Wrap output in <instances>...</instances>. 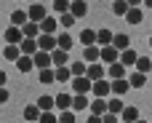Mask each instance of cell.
Listing matches in <instances>:
<instances>
[{"label":"cell","instance_id":"1","mask_svg":"<svg viewBox=\"0 0 152 123\" xmlns=\"http://www.w3.org/2000/svg\"><path fill=\"white\" fill-rule=\"evenodd\" d=\"M94 88V80L88 78V75H77V78H72V91L75 94H88Z\"/></svg>","mask_w":152,"mask_h":123},{"label":"cell","instance_id":"2","mask_svg":"<svg viewBox=\"0 0 152 123\" xmlns=\"http://www.w3.org/2000/svg\"><path fill=\"white\" fill-rule=\"evenodd\" d=\"M37 46H40V51H56L59 48V38H53L48 32H40L37 35Z\"/></svg>","mask_w":152,"mask_h":123},{"label":"cell","instance_id":"3","mask_svg":"<svg viewBox=\"0 0 152 123\" xmlns=\"http://www.w3.org/2000/svg\"><path fill=\"white\" fill-rule=\"evenodd\" d=\"M110 91H112V80H107V78H102V80H94V88H91V94H94V96H102V99H107V96H110Z\"/></svg>","mask_w":152,"mask_h":123},{"label":"cell","instance_id":"4","mask_svg":"<svg viewBox=\"0 0 152 123\" xmlns=\"http://www.w3.org/2000/svg\"><path fill=\"white\" fill-rule=\"evenodd\" d=\"M83 62H88V64L102 62V48H99V43H94V46H86V48H83Z\"/></svg>","mask_w":152,"mask_h":123},{"label":"cell","instance_id":"5","mask_svg":"<svg viewBox=\"0 0 152 123\" xmlns=\"http://www.w3.org/2000/svg\"><path fill=\"white\" fill-rule=\"evenodd\" d=\"M102 62H104V64L120 62V48H115V46H102Z\"/></svg>","mask_w":152,"mask_h":123},{"label":"cell","instance_id":"6","mask_svg":"<svg viewBox=\"0 0 152 123\" xmlns=\"http://www.w3.org/2000/svg\"><path fill=\"white\" fill-rule=\"evenodd\" d=\"M3 38H5V43H21V40H24V32H21V27L11 24V27H5Z\"/></svg>","mask_w":152,"mask_h":123},{"label":"cell","instance_id":"7","mask_svg":"<svg viewBox=\"0 0 152 123\" xmlns=\"http://www.w3.org/2000/svg\"><path fill=\"white\" fill-rule=\"evenodd\" d=\"M32 59H35V67H40V70L53 67V56H51V51H37Z\"/></svg>","mask_w":152,"mask_h":123},{"label":"cell","instance_id":"8","mask_svg":"<svg viewBox=\"0 0 152 123\" xmlns=\"http://www.w3.org/2000/svg\"><path fill=\"white\" fill-rule=\"evenodd\" d=\"M19 46H21V54H27V56H35V54L40 51V46H37V38H24Z\"/></svg>","mask_w":152,"mask_h":123},{"label":"cell","instance_id":"9","mask_svg":"<svg viewBox=\"0 0 152 123\" xmlns=\"http://www.w3.org/2000/svg\"><path fill=\"white\" fill-rule=\"evenodd\" d=\"M19 56H21V46H19V43H5V48H3V59L16 62Z\"/></svg>","mask_w":152,"mask_h":123},{"label":"cell","instance_id":"10","mask_svg":"<svg viewBox=\"0 0 152 123\" xmlns=\"http://www.w3.org/2000/svg\"><path fill=\"white\" fill-rule=\"evenodd\" d=\"M128 88H134L128 78H118V80H112V94H115V96H123V94H128Z\"/></svg>","mask_w":152,"mask_h":123},{"label":"cell","instance_id":"11","mask_svg":"<svg viewBox=\"0 0 152 123\" xmlns=\"http://www.w3.org/2000/svg\"><path fill=\"white\" fill-rule=\"evenodd\" d=\"M72 102H75V94H69V91L56 94V107L59 110H72Z\"/></svg>","mask_w":152,"mask_h":123},{"label":"cell","instance_id":"12","mask_svg":"<svg viewBox=\"0 0 152 123\" xmlns=\"http://www.w3.org/2000/svg\"><path fill=\"white\" fill-rule=\"evenodd\" d=\"M94 115H104V113H110V102L107 99H102V96H94V102H91V107H88Z\"/></svg>","mask_w":152,"mask_h":123},{"label":"cell","instance_id":"13","mask_svg":"<svg viewBox=\"0 0 152 123\" xmlns=\"http://www.w3.org/2000/svg\"><path fill=\"white\" fill-rule=\"evenodd\" d=\"M27 13H29V21H43L48 13H45V5H40V3H35V5H29L27 8Z\"/></svg>","mask_w":152,"mask_h":123},{"label":"cell","instance_id":"14","mask_svg":"<svg viewBox=\"0 0 152 123\" xmlns=\"http://www.w3.org/2000/svg\"><path fill=\"white\" fill-rule=\"evenodd\" d=\"M13 64H16V70H19V72H32V67H35V59H32V56H27V54H21V56L13 62Z\"/></svg>","mask_w":152,"mask_h":123},{"label":"cell","instance_id":"15","mask_svg":"<svg viewBox=\"0 0 152 123\" xmlns=\"http://www.w3.org/2000/svg\"><path fill=\"white\" fill-rule=\"evenodd\" d=\"M120 62H123L126 67H136V62H139V54H136L134 48H126V51H120Z\"/></svg>","mask_w":152,"mask_h":123},{"label":"cell","instance_id":"16","mask_svg":"<svg viewBox=\"0 0 152 123\" xmlns=\"http://www.w3.org/2000/svg\"><path fill=\"white\" fill-rule=\"evenodd\" d=\"M104 62H94V64H88V78L91 80H102L104 78Z\"/></svg>","mask_w":152,"mask_h":123},{"label":"cell","instance_id":"17","mask_svg":"<svg viewBox=\"0 0 152 123\" xmlns=\"http://www.w3.org/2000/svg\"><path fill=\"white\" fill-rule=\"evenodd\" d=\"M69 13H75L77 19H83V16L88 13V3H86V0H72V5H69Z\"/></svg>","mask_w":152,"mask_h":123},{"label":"cell","instance_id":"18","mask_svg":"<svg viewBox=\"0 0 152 123\" xmlns=\"http://www.w3.org/2000/svg\"><path fill=\"white\" fill-rule=\"evenodd\" d=\"M110 67V80H118V78H126V64L123 62H115V64H107Z\"/></svg>","mask_w":152,"mask_h":123},{"label":"cell","instance_id":"19","mask_svg":"<svg viewBox=\"0 0 152 123\" xmlns=\"http://www.w3.org/2000/svg\"><path fill=\"white\" fill-rule=\"evenodd\" d=\"M40 83L43 86H51V83H56V67H45V70H40Z\"/></svg>","mask_w":152,"mask_h":123},{"label":"cell","instance_id":"20","mask_svg":"<svg viewBox=\"0 0 152 123\" xmlns=\"http://www.w3.org/2000/svg\"><path fill=\"white\" fill-rule=\"evenodd\" d=\"M120 121H126V123H136V121H139V107L128 105V107L120 113Z\"/></svg>","mask_w":152,"mask_h":123},{"label":"cell","instance_id":"21","mask_svg":"<svg viewBox=\"0 0 152 123\" xmlns=\"http://www.w3.org/2000/svg\"><path fill=\"white\" fill-rule=\"evenodd\" d=\"M29 21V13L27 11H21V8H16L13 13H11V24H16V27H24Z\"/></svg>","mask_w":152,"mask_h":123},{"label":"cell","instance_id":"22","mask_svg":"<svg viewBox=\"0 0 152 123\" xmlns=\"http://www.w3.org/2000/svg\"><path fill=\"white\" fill-rule=\"evenodd\" d=\"M40 24V32H48V35H53L56 32V24H59V19H53V16H45L43 21H37Z\"/></svg>","mask_w":152,"mask_h":123},{"label":"cell","instance_id":"23","mask_svg":"<svg viewBox=\"0 0 152 123\" xmlns=\"http://www.w3.org/2000/svg\"><path fill=\"white\" fill-rule=\"evenodd\" d=\"M67 54H69V51H64V48H56V51H51V56H53V67L72 64V62H67Z\"/></svg>","mask_w":152,"mask_h":123},{"label":"cell","instance_id":"24","mask_svg":"<svg viewBox=\"0 0 152 123\" xmlns=\"http://www.w3.org/2000/svg\"><path fill=\"white\" fill-rule=\"evenodd\" d=\"M72 70L64 64V67H56V83H72Z\"/></svg>","mask_w":152,"mask_h":123},{"label":"cell","instance_id":"25","mask_svg":"<svg viewBox=\"0 0 152 123\" xmlns=\"http://www.w3.org/2000/svg\"><path fill=\"white\" fill-rule=\"evenodd\" d=\"M91 102H88V94H75V102H72V110L80 113V110H88Z\"/></svg>","mask_w":152,"mask_h":123},{"label":"cell","instance_id":"26","mask_svg":"<svg viewBox=\"0 0 152 123\" xmlns=\"http://www.w3.org/2000/svg\"><path fill=\"white\" fill-rule=\"evenodd\" d=\"M80 43H83V46H94V43H99V32H94V29H83V32H80Z\"/></svg>","mask_w":152,"mask_h":123},{"label":"cell","instance_id":"27","mask_svg":"<svg viewBox=\"0 0 152 123\" xmlns=\"http://www.w3.org/2000/svg\"><path fill=\"white\" fill-rule=\"evenodd\" d=\"M128 80H131V86H134V88H144V83H147V72H139V70H134Z\"/></svg>","mask_w":152,"mask_h":123},{"label":"cell","instance_id":"28","mask_svg":"<svg viewBox=\"0 0 152 123\" xmlns=\"http://www.w3.org/2000/svg\"><path fill=\"white\" fill-rule=\"evenodd\" d=\"M35 105H37L43 113H45V110H53V107H56V96H48V94H43V96H40Z\"/></svg>","mask_w":152,"mask_h":123},{"label":"cell","instance_id":"29","mask_svg":"<svg viewBox=\"0 0 152 123\" xmlns=\"http://www.w3.org/2000/svg\"><path fill=\"white\" fill-rule=\"evenodd\" d=\"M40 107L37 105H29V107H24V121H29V123H35V121H40Z\"/></svg>","mask_w":152,"mask_h":123},{"label":"cell","instance_id":"30","mask_svg":"<svg viewBox=\"0 0 152 123\" xmlns=\"http://www.w3.org/2000/svg\"><path fill=\"white\" fill-rule=\"evenodd\" d=\"M21 32H24V38H37V35H40V24H37V21H27V24L21 27Z\"/></svg>","mask_w":152,"mask_h":123},{"label":"cell","instance_id":"31","mask_svg":"<svg viewBox=\"0 0 152 123\" xmlns=\"http://www.w3.org/2000/svg\"><path fill=\"white\" fill-rule=\"evenodd\" d=\"M128 11H131L128 0H115V3H112V13H115V16H126Z\"/></svg>","mask_w":152,"mask_h":123},{"label":"cell","instance_id":"32","mask_svg":"<svg viewBox=\"0 0 152 123\" xmlns=\"http://www.w3.org/2000/svg\"><path fill=\"white\" fill-rule=\"evenodd\" d=\"M112 46H115V48H120V51H126V48H131V38L120 32V35H115V40H112Z\"/></svg>","mask_w":152,"mask_h":123},{"label":"cell","instance_id":"33","mask_svg":"<svg viewBox=\"0 0 152 123\" xmlns=\"http://www.w3.org/2000/svg\"><path fill=\"white\" fill-rule=\"evenodd\" d=\"M75 21H77V16H75V13H69V11H67V13H59V24H61L64 29H69Z\"/></svg>","mask_w":152,"mask_h":123},{"label":"cell","instance_id":"34","mask_svg":"<svg viewBox=\"0 0 152 123\" xmlns=\"http://www.w3.org/2000/svg\"><path fill=\"white\" fill-rule=\"evenodd\" d=\"M126 21L128 24H142V8H131L126 13Z\"/></svg>","mask_w":152,"mask_h":123},{"label":"cell","instance_id":"35","mask_svg":"<svg viewBox=\"0 0 152 123\" xmlns=\"http://www.w3.org/2000/svg\"><path fill=\"white\" fill-rule=\"evenodd\" d=\"M72 43H75V40H72V35H69V32H61V35H59V48L72 51Z\"/></svg>","mask_w":152,"mask_h":123},{"label":"cell","instance_id":"36","mask_svg":"<svg viewBox=\"0 0 152 123\" xmlns=\"http://www.w3.org/2000/svg\"><path fill=\"white\" fill-rule=\"evenodd\" d=\"M69 70H72V75L77 78V75H88V64L86 62H72L69 64Z\"/></svg>","mask_w":152,"mask_h":123},{"label":"cell","instance_id":"37","mask_svg":"<svg viewBox=\"0 0 152 123\" xmlns=\"http://www.w3.org/2000/svg\"><path fill=\"white\" fill-rule=\"evenodd\" d=\"M112 40H115V35L110 29H99V46H112Z\"/></svg>","mask_w":152,"mask_h":123},{"label":"cell","instance_id":"38","mask_svg":"<svg viewBox=\"0 0 152 123\" xmlns=\"http://www.w3.org/2000/svg\"><path fill=\"white\" fill-rule=\"evenodd\" d=\"M136 70H139V72H150V70H152V59H150V56H139Z\"/></svg>","mask_w":152,"mask_h":123},{"label":"cell","instance_id":"39","mask_svg":"<svg viewBox=\"0 0 152 123\" xmlns=\"http://www.w3.org/2000/svg\"><path fill=\"white\" fill-rule=\"evenodd\" d=\"M123 110H126V105L120 102V96H112V99H110V113H118V115H120Z\"/></svg>","mask_w":152,"mask_h":123},{"label":"cell","instance_id":"40","mask_svg":"<svg viewBox=\"0 0 152 123\" xmlns=\"http://www.w3.org/2000/svg\"><path fill=\"white\" fill-rule=\"evenodd\" d=\"M69 5H72V0H53V11L56 13H67Z\"/></svg>","mask_w":152,"mask_h":123},{"label":"cell","instance_id":"41","mask_svg":"<svg viewBox=\"0 0 152 123\" xmlns=\"http://www.w3.org/2000/svg\"><path fill=\"white\" fill-rule=\"evenodd\" d=\"M37 123H59V118L53 115V110H45V113H40V121Z\"/></svg>","mask_w":152,"mask_h":123},{"label":"cell","instance_id":"42","mask_svg":"<svg viewBox=\"0 0 152 123\" xmlns=\"http://www.w3.org/2000/svg\"><path fill=\"white\" fill-rule=\"evenodd\" d=\"M59 123H75V110H61Z\"/></svg>","mask_w":152,"mask_h":123},{"label":"cell","instance_id":"43","mask_svg":"<svg viewBox=\"0 0 152 123\" xmlns=\"http://www.w3.org/2000/svg\"><path fill=\"white\" fill-rule=\"evenodd\" d=\"M102 121H104V123H120V115H118V113H104Z\"/></svg>","mask_w":152,"mask_h":123},{"label":"cell","instance_id":"44","mask_svg":"<svg viewBox=\"0 0 152 123\" xmlns=\"http://www.w3.org/2000/svg\"><path fill=\"white\" fill-rule=\"evenodd\" d=\"M8 96H11V94H8V88H5V86H0V105H5V102H8Z\"/></svg>","mask_w":152,"mask_h":123},{"label":"cell","instance_id":"45","mask_svg":"<svg viewBox=\"0 0 152 123\" xmlns=\"http://www.w3.org/2000/svg\"><path fill=\"white\" fill-rule=\"evenodd\" d=\"M88 123H104V121H102V115H94V113H91V115H88Z\"/></svg>","mask_w":152,"mask_h":123},{"label":"cell","instance_id":"46","mask_svg":"<svg viewBox=\"0 0 152 123\" xmlns=\"http://www.w3.org/2000/svg\"><path fill=\"white\" fill-rule=\"evenodd\" d=\"M5 83H8V75H5V72L0 70V86H5Z\"/></svg>","mask_w":152,"mask_h":123},{"label":"cell","instance_id":"47","mask_svg":"<svg viewBox=\"0 0 152 123\" xmlns=\"http://www.w3.org/2000/svg\"><path fill=\"white\" fill-rule=\"evenodd\" d=\"M142 3H144V0H128V5H131V8H139Z\"/></svg>","mask_w":152,"mask_h":123},{"label":"cell","instance_id":"48","mask_svg":"<svg viewBox=\"0 0 152 123\" xmlns=\"http://www.w3.org/2000/svg\"><path fill=\"white\" fill-rule=\"evenodd\" d=\"M144 5H147V8H152V0H144Z\"/></svg>","mask_w":152,"mask_h":123},{"label":"cell","instance_id":"49","mask_svg":"<svg viewBox=\"0 0 152 123\" xmlns=\"http://www.w3.org/2000/svg\"><path fill=\"white\" fill-rule=\"evenodd\" d=\"M136 123H147V121H142V118H139V121H136Z\"/></svg>","mask_w":152,"mask_h":123},{"label":"cell","instance_id":"50","mask_svg":"<svg viewBox=\"0 0 152 123\" xmlns=\"http://www.w3.org/2000/svg\"><path fill=\"white\" fill-rule=\"evenodd\" d=\"M150 48H152V35H150Z\"/></svg>","mask_w":152,"mask_h":123},{"label":"cell","instance_id":"51","mask_svg":"<svg viewBox=\"0 0 152 123\" xmlns=\"http://www.w3.org/2000/svg\"><path fill=\"white\" fill-rule=\"evenodd\" d=\"M0 51H3V46H0Z\"/></svg>","mask_w":152,"mask_h":123},{"label":"cell","instance_id":"52","mask_svg":"<svg viewBox=\"0 0 152 123\" xmlns=\"http://www.w3.org/2000/svg\"><path fill=\"white\" fill-rule=\"evenodd\" d=\"M120 123H126V121H120Z\"/></svg>","mask_w":152,"mask_h":123}]
</instances>
